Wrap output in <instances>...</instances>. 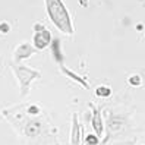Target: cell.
I'll use <instances>...</instances> for the list:
<instances>
[{"instance_id":"cell-1","label":"cell","mask_w":145,"mask_h":145,"mask_svg":"<svg viewBox=\"0 0 145 145\" xmlns=\"http://www.w3.org/2000/svg\"><path fill=\"white\" fill-rule=\"evenodd\" d=\"M46 9L50 21L56 25L57 29H60L67 35H72L73 34L72 18L62 0H46Z\"/></svg>"},{"instance_id":"cell-2","label":"cell","mask_w":145,"mask_h":145,"mask_svg":"<svg viewBox=\"0 0 145 145\" xmlns=\"http://www.w3.org/2000/svg\"><path fill=\"white\" fill-rule=\"evenodd\" d=\"M10 67H12V71L15 72L16 78H18V81H19V85H21V95H22V97L27 95L28 91H29L31 82L35 81V79H38L40 76H41V73H40L38 71H34V69H31V67L22 66V65H16V66L12 65Z\"/></svg>"},{"instance_id":"cell-3","label":"cell","mask_w":145,"mask_h":145,"mask_svg":"<svg viewBox=\"0 0 145 145\" xmlns=\"http://www.w3.org/2000/svg\"><path fill=\"white\" fill-rule=\"evenodd\" d=\"M41 132H42V123L40 119H31V120H28L24 125V129H22V133L29 139L40 136Z\"/></svg>"},{"instance_id":"cell-4","label":"cell","mask_w":145,"mask_h":145,"mask_svg":"<svg viewBox=\"0 0 145 145\" xmlns=\"http://www.w3.org/2000/svg\"><path fill=\"white\" fill-rule=\"evenodd\" d=\"M32 44H34V47H35V50H44L46 47L52 46V32H50L47 28L35 32L34 34Z\"/></svg>"},{"instance_id":"cell-5","label":"cell","mask_w":145,"mask_h":145,"mask_svg":"<svg viewBox=\"0 0 145 145\" xmlns=\"http://www.w3.org/2000/svg\"><path fill=\"white\" fill-rule=\"evenodd\" d=\"M34 53H35V47L31 46L29 42H21V44L15 48V60L16 63L25 60V59L31 57Z\"/></svg>"},{"instance_id":"cell-6","label":"cell","mask_w":145,"mask_h":145,"mask_svg":"<svg viewBox=\"0 0 145 145\" xmlns=\"http://www.w3.org/2000/svg\"><path fill=\"white\" fill-rule=\"evenodd\" d=\"M91 108H92V119H91V125H92V129H94V132H95V135L100 136L103 135V132H104V126H103V119H101V113H100V110L94 106V104H91Z\"/></svg>"},{"instance_id":"cell-7","label":"cell","mask_w":145,"mask_h":145,"mask_svg":"<svg viewBox=\"0 0 145 145\" xmlns=\"http://www.w3.org/2000/svg\"><path fill=\"white\" fill-rule=\"evenodd\" d=\"M71 144L79 145L81 144V126L78 122V116H72V131H71Z\"/></svg>"},{"instance_id":"cell-8","label":"cell","mask_w":145,"mask_h":145,"mask_svg":"<svg viewBox=\"0 0 145 145\" xmlns=\"http://www.w3.org/2000/svg\"><path fill=\"white\" fill-rule=\"evenodd\" d=\"M60 71H62V72H63V73H65L66 76H69L71 79L76 81V82H78V84L81 85L82 88H87V89L89 88V82H88L87 79H85L84 76H79V75H76L75 72H72L71 69H67V67H65L63 65H60Z\"/></svg>"},{"instance_id":"cell-9","label":"cell","mask_w":145,"mask_h":145,"mask_svg":"<svg viewBox=\"0 0 145 145\" xmlns=\"http://www.w3.org/2000/svg\"><path fill=\"white\" fill-rule=\"evenodd\" d=\"M52 53H53V57H54V60L57 63H63V52H62V48H60V40H53L52 41Z\"/></svg>"},{"instance_id":"cell-10","label":"cell","mask_w":145,"mask_h":145,"mask_svg":"<svg viewBox=\"0 0 145 145\" xmlns=\"http://www.w3.org/2000/svg\"><path fill=\"white\" fill-rule=\"evenodd\" d=\"M122 126H123L122 119H119V117L108 119V132H110V131L116 132V131H119V129H122Z\"/></svg>"},{"instance_id":"cell-11","label":"cell","mask_w":145,"mask_h":145,"mask_svg":"<svg viewBox=\"0 0 145 145\" xmlns=\"http://www.w3.org/2000/svg\"><path fill=\"white\" fill-rule=\"evenodd\" d=\"M95 95L100 98H107L112 95V88L107 87V85H100V87L95 89Z\"/></svg>"},{"instance_id":"cell-12","label":"cell","mask_w":145,"mask_h":145,"mask_svg":"<svg viewBox=\"0 0 145 145\" xmlns=\"http://www.w3.org/2000/svg\"><path fill=\"white\" fill-rule=\"evenodd\" d=\"M100 138L95 133H88L85 135V145H98Z\"/></svg>"},{"instance_id":"cell-13","label":"cell","mask_w":145,"mask_h":145,"mask_svg":"<svg viewBox=\"0 0 145 145\" xmlns=\"http://www.w3.org/2000/svg\"><path fill=\"white\" fill-rule=\"evenodd\" d=\"M127 84H129L131 87H141V84H142L141 76H139V75H132V76H129Z\"/></svg>"},{"instance_id":"cell-14","label":"cell","mask_w":145,"mask_h":145,"mask_svg":"<svg viewBox=\"0 0 145 145\" xmlns=\"http://www.w3.org/2000/svg\"><path fill=\"white\" fill-rule=\"evenodd\" d=\"M40 112H41V108H40L38 106H35V104H31V106H28V108H27V113H28L29 116H37V114H40Z\"/></svg>"},{"instance_id":"cell-15","label":"cell","mask_w":145,"mask_h":145,"mask_svg":"<svg viewBox=\"0 0 145 145\" xmlns=\"http://www.w3.org/2000/svg\"><path fill=\"white\" fill-rule=\"evenodd\" d=\"M10 25L9 22H0V34H9Z\"/></svg>"},{"instance_id":"cell-16","label":"cell","mask_w":145,"mask_h":145,"mask_svg":"<svg viewBox=\"0 0 145 145\" xmlns=\"http://www.w3.org/2000/svg\"><path fill=\"white\" fill-rule=\"evenodd\" d=\"M42 29H46V27H44L42 24H40V22L34 24V31H35V32H38V31H42Z\"/></svg>"}]
</instances>
